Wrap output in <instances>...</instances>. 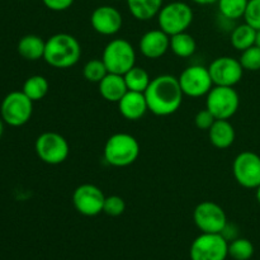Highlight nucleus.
<instances>
[{"mask_svg": "<svg viewBox=\"0 0 260 260\" xmlns=\"http://www.w3.org/2000/svg\"><path fill=\"white\" fill-rule=\"evenodd\" d=\"M128 91L123 75L108 73L99 83V93L111 103H118L122 96Z\"/></svg>", "mask_w": 260, "mask_h": 260, "instance_id": "19", "label": "nucleus"}, {"mask_svg": "<svg viewBox=\"0 0 260 260\" xmlns=\"http://www.w3.org/2000/svg\"><path fill=\"white\" fill-rule=\"evenodd\" d=\"M45 47L46 41H43L40 36L27 35L23 36L18 42V53L24 60L37 61L40 58H43Z\"/></svg>", "mask_w": 260, "mask_h": 260, "instance_id": "20", "label": "nucleus"}, {"mask_svg": "<svg viewBox=\"0 0 260 260\" xmlns=\"http://www.w3.org/2000/svg\"><path fill=\"white\" fill-rule=\"evenodd\" d=\"M4 123H5V122L3 121V118L0 117V139H2L3 134H4Z\"/></svg>", "mask_w": 260, "mask_h": 260, "instance_id": "35", "label": "nucleus"}, {"mask_svg": "<svg viewBox=\"0 0 260 260\" xmlns=\"http://www.w3.org/2000/svg\"><path fill=\"white\" fill-rule=\"evenodd\" d=\"M37 156L48 165H58L68 159L70 154L69 142L57 132H43L35 144Z\"/></svg>", "mask_w": 260, "mask_h": 260, "instance_id": "9", "label": "nucleus"}, {"mask_svg": "<svg viewBox=\"0 0 260 260\" xmlns=\"http://www.w3.org/2000/svg\"><path fill=\"white\" fill-rule=\"evenodd\" d=\"M239 106L240 98L233 86L213 85L206 99V108L213 114L216 119H230L235 116Z\"/></svg>", "mask_w": 260, "mask_h": 260, "instance_id": "6", "label": "nucleus"}, {"mask_svg": "<svg viewBox=\"0 0 260 260\" xmlns=\"http://www.w3.org/2000/svg\"><path fill=\"white\" fill-rule=\"evenodd\" d=\"M215 121L216 118L207 108L198 112V113L196 114V118H194L196 126H197L200 129H205V131H208V129L211 128V126L215 123Z\"/></svg>", "mask_w": 260, "mask_h": 260, "instance_id": "32", "label": "nucleus"}, {"mask_svg": "<svg viewBox=\"0 0 260 260\" xmlns=\"http://www.w3.org/2000/svg\"><path fill=\"white\" fill-rule=\"evenodd\" d=\"M129 13L137 20H150L157 17L164 0H126Z\"/></svg>", "mask_w": 260, "mask_h": 260, "instance_id": "21", "label": "nucleus"}, {"mask_svg": "<svg viewBox=\"0 0 260 260\" xmlns=\"http://www.w3.org/2000/svg\"><path fill=\"white\" fill-rule=\"evenodd\" d=\"M106 196L94 184H81L74 190L73 203L75 210L86 217H94L103 212Z\"/></svg>", "mask_w": 260, "mask_h": 260, "instance_id": "14", "label": "nucleus"}, {"mask_svg": "<svg viewBox=\"0 0 260 260\" xmlns=\"http://www.w3.org/2000/svg\"><path fill=\"white\" fill-rule=\"evenodd\" d=\"M178 80L184 95L192 98L207 95L208 91L213 88V81L211 79L208 68L201 65L188 66L182 71Z\"/></svg>", "mask_w": 260, "mask_h": 260, "instance_id": "12", "label": "nucleus"}, {"mask_svg": "<svg viewBox=\"0 0 260 260\" xmlns=\"http://www.w3.org/2000/svg\"><path fill=\"white\" fill-rule=\"evenodd\" d=\"M90 24L96 33L103 36H114L121 30L123 18L121 12L111 5L95 8L90 15Z\"/></svg>", "mask_w": 260, "mask_h": 260, "instance_id": "15", "label": "nucleus"}, {"mask_svg": "<svg viewBox=\"0 0 260 260\" xmlns=\"http://www.w3.org/2000/svg\"><path fill=\"white\" fill-rule=\"evenodd\" d=\"M235 128L229 119H216L215 123L208 129V139L216 149H229L235 141Z\"/></svg>", "mask_w": 260, "mask_h": 260, "instance_id": "18", "label": "nucleus"}, {"mask_svg": "<svg viewBox=\"0 0 260 260\" xmlns=\"http://www.w3.org/2000/svg\"><path fill=\"white\" fill-rule=\"evenodd\" d=\"M140 155V144L132 135L119 132L107 140L103 156L108 165L124 168L134 164Z\"/></svg>", "mask_w": 260, "mask_h": 260, "instance_id": "3", "label": "nucleus"}, {"mask_svg": "<svg viewBox=\"0 0 260 260\" xmlns=\"http://www.w3.org/2000/svg\"><path fill=\"white\" fill-rule=\"evenodd\" d=\"M244 19L254 29L260 30V0H249Z\"/></svg>", "mask_w": 260, "mask_h": 260, "instance_id": "31", "label": "nucleus"}, {"mask_svg": "<svg viewBox=\"0 0 260 260\" xmlns=\"http://www.w3.org/2000/svg\"><path fill=\"white\" fill-rule=\"evenodd\" d=\"M193 220L201 233L206 234H221L228 226L225 211L212 201L198 203L193 211Z\"/></svg>", "mask_w": 260, "mask_h": 260, "instance_id": "10", "label": "nucleus"}, {"mask_svg": "<svg viewBox=\"0 0 260 260\" xmlns=\"http://www.w3.org/2000/svg\"><path fill=\"white\" fill-rule=\"evenodd\" d=\"M254 255V245L250 240L236 238L229 243V256L235 260H249Z\"/></svg>", "mask_w": 260, "mask_h": 260, "instance_id": "27", "label": "nucleus"}, {"mask_svg": "<svg viewBox=\"0 0 260 260\" xmlns=\"http://www.w3.org/2000/svg\"><path fill=\"white\" fill-rule=\"evenodd\" d=\"M126 211V202L119 196H108L104 200L103 212L111 217H118Z\"/></svg>", "mask_w": 260, "mask_h": 260, "instance_id": "30", "label": "nucleus"}, {"mask_svg": "<svg viewBox=\"0 0 260 260\" xmlns=\"http://www.w3.org/2000/svg\"><path fill=\"white\" fill-rule=\"evenodd\" d=\"M48 89H50V84L45 76L33 75L24 81L22 91L32 102H38L47 95Z\"/></svg>", "mask_w": 260, "mask_h": 260, "instance_id": "24", "label": "nucleus"}, {"mask_svg": "<svg viewBox=\"0 0 260 260\" xmlns=\"http://www.w3.org/2000/svg\"><path fill=\"white\" fill-rule=\"evenodd\" d=\"M255 189H256L255 197H256V201H258V203H259V206H260V185H259V187H256Z\"/></svg>", "mask_w": 260, "mask_h": 260, "instance_id": "36", "label": "nucleus"}, {"mask_svg": "<svg viewBox=\"0 0 260 260\" xmlns=\"http://www.w3.org/2000/svg\"><path fill=\"white\" fill-rule=\"evenodd\" d=\"M193 22V10L189 4L183 2H173L162 5L157 14L159 28L167 35L174 36L187 32Z\"/></svg>", "mask_w": 260, "mask_h": 260, "instance_id": "5", "label": "nucleus"}, {"mask_svg": "<svg viewBox=\"0 0 260 260\" xmlns=\"http://www.w3.org/2000/svg\"><path fill=\"white\" fill-rule=\"evenodd\" d=\"M144 94L149 111L159 117L175 113L182 106L184 95L178 78L169 74L151 79V83Z\"/></svg>", "mask_w": 260, "mask_h": 260, "instance_id": "1", "label": "nucleus"}, {"mask_svg": "<svg viewBox=\"0 0 260 260\" xmlns=\"http://www.w3.org/2000/svg\"><path fill=\"white\" fill-rule=\"evenodd\" d=\"M33 113V102L23 91H12L0 106V117L12 127H20L27 123Z\"/></svg>", "mask_w": 260, "mask_h": 260, "instance_id": "7", "label": "nucleus"}, {"mask_svg": "<svg viewBox=\"0 0 260 260\" xmlns=\"http://www.w3.org/2000/svg\"><path fill=\"white\" fill-rule=\"evenodd\" d=\"M249 0H218V10L222 17L236 20L244 18Z\"/></svg>", "mask_w": 260, "mask_h": 260, "instance_id": "26", "label": "nucleus"}, {"mask_svg": "<svg viewBox=\"0 0 260 260\" xmlns=\"http://www.w3.org/2000/svg\"><path fill=\"white\" fill-rule=\"evenodd\" d=\"M124 81H126L127 89L131 91H139V93H145L147 86L151 83L149 73L144 68L135 65L134 68L129 69L123 75Z\"/></svg>", "mask_w": 260, "mask_h": 260, "instance_id": "25", "label": "nucleus"}, {"mask_svg": "<svg viewBox=\"0 0 260 260\" xmlns=\"http://www.w3.org/2000/svg\"><path fill=\"white\" fill-rule=\"evenodd\" d=\"M108 74L106 65H104L103 60L99 58H93L89 60L88 62L84 65L83 68V75L85 80L90 81V83H101L103 80L104 76Z\"/></svg>", "mask_w": 260, "mask_h": 260, "instance_id": "28", "label": "nucleus"}, {"mask_svg": "<svg viewBox=\"0 0 260 260\" xmlns=\"http://www.w3.org/2000/svg\"><path fill=\"white\" fill-rule=\"evenodd\" d=\"M81 57V46L69 33H56L46 41L43 60L55 69H69Z\"/></svg>", "mask_w": 260, "mask_h": 260, "instance_id": "2", "label": "nucleus"}, {"mask_svg": "<svg viewBox=\"0 0 260 260\" xmlns=\"http://www.w3.org/2000/svg\"><path fill=\"white\" fill-rule=\"evenodd\" d=\"M170 48L175 56L182 58L190 57L197 50V43L193 36L189 33L182 32L178 35L170 36Z\"/></svg>", "mask_w": 260, "mask_h": 260, "instance_id": "23", "label": "nucleus"}, {"mask_svg": "<svg viewBox=\"0 0 260 260\" xmlns=\"http://www.w3.org/2000/svg\"><path fill=\"white\" fill-rule=\"evenodd\" d=\"M45 7L53 12H63L74 4V0H42Z\"/></svg>", "mask_w": 260, "mask_h": 260, "instance_id": "33", "label": "nucleus"}, {"mask_svg": "<svg viewBox=\"0 0 260 260\" xmlns=\"http://www.w3.org/2000/svg\"><path fill=\"white\" fill-rule=\"evenodd\" d=\"M140 51L147 58H160L170 48V36L164 30L151 29L145 33L139 43Z\"/></svg>", "mask_w": 260, "mask_h": 260, "instance_id": "16", "label": "nucleus"}, {"mask_svg": "<svg viewBox=\"0 0 260 260\" xmlns=\"http://www.w3.org/2000/svg\"><path fill=\"white\" fill-rule=\"evenodd\" d=\"M255 46H258L260 48V30H256V40H255Z\"/></svg>", "mask_w": 260, "mask_h": 260, "instance_id": "37", "label": "nucleus"}, {"mask_svg": "<svg viewBox=\"0 0 260 260\" xmlns=\"http://www.w3.org/2000/svg\"><path fill=\"white\" fill-rule=\"evenodd\" d=\"M256 29H254L248 23L238 25L231 33V45L235 50L245 51L249 47L255 45Z\"/></svg>", "mask_w": 260, "mask_h": 260, "instance_id": "22", "label": "nucleus"}, {"mask_svg": "<svg viewBox=\"0 0 260 260\" xmlns=\"http://www.w3.org/2000/svg\"><path fill=\"white\" fill-rule=\"evenodd\" d=\"M233 174L244 188L255 189L260 185V156L253 151H243L234 159Z\"/></svg>", "mask_w": 260, "mask_h": 260, "instance_id": "11", "label": "nucleus"}, {"mask_svg": "<svg viewBox=\"0 0 260 260\" xmlns=\"http://www.w3.org/2000/svg\"><path fill=\"white\" fill-rule=\"evenodd\" d=\"M102 60L108 73L124 75L136 65V51L127 40L114 38L104 47Z\"/></svg>", "mask_w": 260, "mask_h": 260, "instance_id": "4", "label": "nucleus"}, {"mask_svg": "<svg viewBox=\"0 0 260 260\" xmlns=\"http://www.w3.org/2000/svg\"><path fill=\"white\" fill-rule=\"evenodd\" d=\"M189 256L190 260H226L229 241L222 234L202 233L193 240Z\"/></svg>", "mask_w": 260, "mask_h": 260, "instance_id": "8", "label": "nucleus"}, {"mask_svg": "<svg viewBox=\"0 0 260 260\" xmlns=\"http://www.w3.org/2000/svg\"><path fill=\"white\" fill-rule=\"evenodd\" d=\"M213 85L235 86L240 83L244 75V68L240 61L230 56H221L215 58L208 66Z\"/></svg>", "mask_w": 260, "mask_h": 260, "instance_id": "13", "label": "nucleus"}, {"mask_svg": "<svg viewBox=\"0 0 260 260\" xmlns=\"http://www.w3.org/2000/svg\"><path fill=\"white\" fill-rule=\"evenodd\" d=\"M190 2L196 3L198 5H210V4H215L217 3L218 0H190Z\"/></svg>", "mask_w": 260, "mask_h": 260, "instance_id": "34", "label": "nucleus"}, {"mask_svg": "<svg viewBox=\"0 0 260 260\" xmlns=\"http://www.w3.org/2000/svg\"><path fill=\"white\" fill-rule=\"evenodd\" d=\"M118 109L122 117L128 121H139L149 111L144 93L128 90L118 102Z\"/></svg>", "mask_w": 260, "mask_h": 260, "instance_id": "17", "label": "nucleus"}, {"mask_svg": "<svg viewBox=\"0 0 260 260\" xmlns=\"http://www.w3.org/2000/svg\"><path fill=\"white\" fill-rule=\"evenodd\" d=\"M241 66L244 70L248 71H259L260 70V48L258 46H251L248 50L241 52L240 58Z\"/></svg>", "mask_w": 260, "mask_h": 260, "instance_id": "29", "label": "nucleus"}]
</instances>
